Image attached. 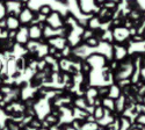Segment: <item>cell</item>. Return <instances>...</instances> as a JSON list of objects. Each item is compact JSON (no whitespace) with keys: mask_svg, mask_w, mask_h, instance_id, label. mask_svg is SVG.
<instances>
[{"mask_svg":"<svg viewBox=\"0 0 145 130\" xmlns=\"http://www.w3.org/2000/svg\"><path fill=\"white\" fill-rule=\"evenodd\" d=\"M28 30H29V39H31L33 41L40 40L41 37H43V30L37 25H33L28 27Z\"/></svg>","mask_w":145,"mask_h":130,"instance_id":"3","label":"cell"},{"mask_svg":"<svg viewBox=\"0 0 145 130\" xmlns=\"http://www.w3.org/2000/svg\"><path fill=\"white\" fill-rule=\"evenodd\" d=\"M22 3H27V1H29V0H21Z\"/></svg>","mask_w":145,"mask_h":130,"instance_id":"6","label":"cell"},{"mask_svg":"<svg viewBox=\"0 0 145 130\" xmlns=\"http://www.w3.org/2000/svg\"><path fill=\"white\" fill-rule=\"evenodd\" d=\"M40 14H42V15H44V16H49L51 13H52V9H51V7L50 6H48V5H43V6H41L40 7Z\"/></svg>","mask_w":145,"mask_h":130,"instance_id":"5","label":"cell"},{"mask_svg":"<svg viewBox=\"0 0 145 130\" xmlns=\"http://www.w3.org/2000/svg\"><path fill=\"white\" fill-rule=\"evenodd\" d=\"M20 21L18 19V16H13V15H8L6 18V27L7 30H18L20 27Z\"/></svg>","mask_w":145,"mask_h":130,"instance_id":"4","label":"cell"},{"mask_svg":"<svg viewBox=\"0 0 145 130\" xmlns=\"http://www.w3.org/2000/svg\"><path fill=\"white\" fill-rule=\"evenodd\" d=\"M15 43L16 44H20V45H25L28 43L29 41V30H28V27L26 26H20L19 29L16 30V35H15V39H14Z\"/></svg>","mask_w":145,"mask_h":130,"instance_id":"1","label":"cell"},{"mask_svg":"<svg viewBox=\"0 0 145 130\" xmlns=\"http://www.w3.org/2000/svg\"><path fill=\"white\" fill-rule=\"evenodd\" d=\"M20 23H23V25H27V23H30L34 19V13L28 9V8H23L21 9V12L19 13V16H18Z\"/></svg>","mask_w":145,"mask_h":130,"instance_id":"2","label":"cell"}]
</instances>
